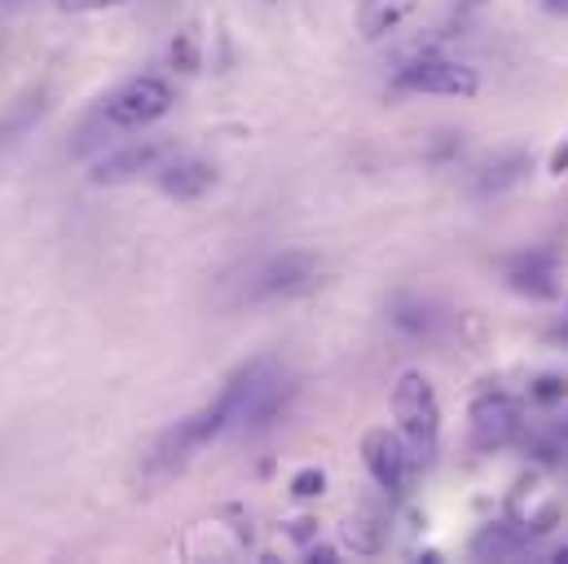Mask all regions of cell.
<instances>
[{"instance_id": "obj_10", "label": "cell", "mask_w": 568, "mask_h": 564, "mask_svg": "<svg viewBox=\"0 0 568 564\" xmlns=\"http://www.w3.org/2000/svg\"><path fill=\"white\" fill-rule=\"evenodd\" d=\"M317 279V261L304 256V252H286L278 261H270L261 274H256V286L252 295H286V291H300Z\"/></svg>"}, {"instance_id": "obj_6", "label": "cell", "mask_w": 568, "mask_h": 564, "mask_svg": "<svg viewBox=\"0 0 568 564\" xmlns=\"http://www.w3.org/2000/svg\"><path fill=\"white\" fill-rule=\"evenodd\" d=\"M168 159H172V141H138L120 154H106L93 168V185H120V181H133L145 172H159Z\"/></svg>"}, {"instance_id": "obj_8", "label": "cell", "mask_w": 568, "mask_h": 564, "mask_svg": "<svg viewBox=\"0 0 568 564\" xmlns=\"http://www.w3.org/2000/svg\"><path fill=\"white\" fill-rule=\"evenodd\" d=\"M154 181H159V190H163L168 199L194 203V199H203V194L216 185V168H212L207 159H168V163L154 172Z\"/></svg>"}, {"instance_id": "obj_18", "label": "cell", "mask_w": 568, "mask_h": 564, "mask_svg": "<svg viewBox=\"0 0 568 564\" xmlns=\"http://www.w3.org/2000/svg\"><path fill=\"white\" fill-rule=\"evenodd\" d=\"M308 561H322V564H331V561H335V552H331V547H313V552H308Z\"/></svg>"}, {"instance_id": "obj_1", "label": "cell", "mask_w": 568, "mask_h": 564, "mask_svg": "<svg viewBox=\"0 0 568 564\" xmlns=\"http://www.w3.org/2000/svg\"><path fill=\"white\" fill-rule=\"evenodd\" d=\"M393 415H397V427H402L415 463L427 467L436 459V441H440V397L424 371H406L393 384Z\"/></svg>"}, {"instance_id": "obj_21", "label": "cell", "mask_w": 568, "mask_h": 564, "mask_svg": "<svg viewBox=\"0 0 568 564\" xmlns=\"http://www.w3.org/2000/svg\"><path fill=\"white\" fill-rule=\"evenodd\" d=\"M560 441H565V445H568V420L560 423Z\"/></svg>"}, {"instance_id": "obj_14", "label": "cell", "mask_w": 568, "mask_h": 564, "mask_svg": "<svg viewBox=\"0 0 568 564\" xmlns=\"http://www.w3.org/2000/svg\"><path fill=\"white\" fill-rule=\"evenodd\" d=\"M291 498L295 503H313V498H322L326 494V472L322 467H300L295 476H291Z\"/></svg>"}, {"instance_id": "obj_4", "label": "cell", "mask_w": 568, "mask_h": 564, "mask_svg": "<svg viewBox=\"0 0 568 564\" xmlns=\"http://www.w3.org/2000/svg\"><path fill=\"white\" fill-rule=\"evenodd\" d=\"M362 463H366V472L375 476V485L384 494H406L410 481H415V472H419L406 436L393 432V427H371L362 436Z\"/></svg>"}, {"instance_id": "obj_9", "label": "cell", "mask_w": 568, "mask_h": 564, "mask_svg": "<svg viewBox=\"0 0 568 564\" xmlns=\"http://www.w3.org/2000/svg\"><path fill=\"white\" fill-rule=\"evenodd\" d=\"M529 530L520 525V521H489V525H480L476 534H471V543H467V552L476 556V561H511V556H520L525 547H529Z\"/></svg>"}, {"instance_id": "obj_13", "label": "cell", "mask_w": 568, "mask_h": 564, "mask_svg": "<svg viewBox=\"0 0 568 564\" xmlns=\"http://www.w3.org/2000/svg\"><path fill=\"white\" fill-rule=\"evenodd\" d=\"M168 62L181 71V75H194L203 67V31L199 27H181L168 44Z\"/></svg>"}, {"instance_id": "obj_3", "label": "cell", "mask_w": 568, "mask_h": 564, "mask_svg": "<svg viewBox=\"0 0 568 564\" xmlns=\"http://www.w3.org/2000/svg\"><path fill=\"white\" fill-rule=\"evenodd\" d=\"M172 84L168 80H159V75H138V80H129L120 93H111L106 98V107H102V120L111 124V129H145V124H154V120H163L168 111H172Z\"/></svg>"}, {"instance_id": "obj_7", "label": "cell", "mask_w": 568, "mask_h": 564, "mask_svg": "<svg viewBox=\"0 0 568 564\" xmlns=\"http://www.w3.org/2000/svg\"><path fill=\"white\" fill-rule=\"evenodd\" d=\"M507 286L529 300H556L560 295V256L556 252H525L507 265Z\"/></svg>"}, {"instance_id": "obj_17", "label": "cell", "mask_w": 568, "mask_h": 564, "mask_svg": "<svg viewBox=\"0 0 568 564\" xmlns=\"http://www.w3.org/2000/svg\"><path fill=\"white\" fill-rule=\"evenodd\" d=\"M547 172H551V177H565V172H568V138L560 141L556 150H551V159H547Z\"/></svg>"}, {"instance_id": "obj_20", "label": "cell", "mask_w": 568, "mask_h": 564, "mask_svg": "<svg viewBox=\"0 0 568 564\" xmlns=\"http://www.w3.org/2000/svg\"><path fill=\"white\" fill-rule=\"evenodd\" d=\"M556 561H560V564H568V547H560V552H556Z\"/></svg>"}, {"instance_id": "obj_19", "label": "cell", "mask_w": 568, "mask_h": 564, "mask_svg": "<svg viewBox=\"0 0 568 564\" xmlns=\"http://www.w3.org/2000/svg\"><path fill=\"white\" fill-rule=\"evenodd\" d=\"M542 9H551V13H568V0H538Z\"/></svg>"}, {"instance_id": "obj_11", "label": "cell", "mask_w": 568, "mask_h": 564, "mask_svg": "<svg viewBox=\"0 0 568 564\" xmlns=\"http://www.w3.org/2000/svg\"><path fill=\"white\" fill-rule=\"evenodd\" d=\"M419 9V0H362V9H357V31H362V40H384V36H393L410 13Z\"/></svg>"}, {"instance_id": "obj_16", "label": "cell", "mask_w": 568, "mask_h": 564, "mask_svg": "<svg viewBox=\"0 0 568 564\" xmlns=\"http://www.w3.org/2000/svg\"><path fill=\"white\" fill-rule=\"evenodd\" d=\"M67 13H93V9H115V4H129V0H58Z\"/></svg>"}, {"instance_id": "obj_2", "label": "cell", "mask_w": 568, "mask_h": 564, "mask_svg": "<svg viewBox=\"0 0 568 564\" xmlns=\"http://www.w3.org/2000/svg\"><path fill=\"white\" fill-rule=\"evenodd\" d=\"M467 427H471V445L480 454H494L525 432V406L503 389L476 393V402L467 406Z\"/></svg>"}, {"instance_id": "obj_15", "label": "cell", "mask_w": 568, "mask_h": 564, "mask_svg": "<svg viewBox=\"0 0 568 564\" xmlns=\"http://www.w3.org/2000/svg\"><path fill=\"white\" fill-rule=\"evenodd\" d=\"M529 397H534L538 406H556V402H568V380H565V375H538V380L529 384Z\"/></svg>"}, {"instance_id": "obj_5", "label": "cell", "mask_w": 568, "mask_h": 564, "mask_svg": "<svg viewBox=\"0 0 568 564\" xmlns=\"http://www.w3.org/2000/svg\"><path fill=\"white\" fill-rule=\"evenodd\" d=\"M397 89L436 93V98H476L480 93V75L467 62H454V58H419V62L402 67Z\"/></svg>"}, {"instance_id": "obj_12", "label": "cell", "mask_w": 568, "mask_h": 564, "mask_svg": "<svg viewBox=\"0 0 568 564\" xmlns=\"http://www.w3.org/2000/svg\"><path fill=\"white\" fill-rule=\"evenodd\" d=\"M529 163H534V159H529L525 150L503 154L498 163H489V168H485V177H480V194H503V190H511L516 181H525Z\"/></svg>"}]
</instances>
